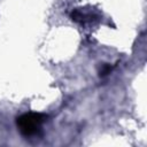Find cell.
I'll use <instances>...</instances> for the list:
<instances>
[{"label": "cell", "mask_w": 147, "mask_h": 147, "mask_svg": "<svg viewBox=\"0 0 147 147\" xmlns=\"http://www.w3.org/2000/svg\"><path fill=\"white\" fill-rule=\"evenodd\" d=\"M46 117V115L40 113H25L16 118V124L23 136L30 137L37 133Z\"/></svg>", "instance_id": "obj_1"}, {"label": "cell", "mask_w": 147, "mask_h": 147, "mask_svg": "<svg viewBox=\"0 0 147 147\" xmlns=\"http://www.w3.org/2000/svg\"><path fill=\"white\" fill-rule=\"evenodd\" d=\"M86 17H87V15L83 14L80 10H77V9L72 10V13H71V18H72L74 21H76V22H79V23L85 22V21L87 20Z\"/></svg>", "instance_id": "obj_2"}, {"label": "cell", "mask_w": 147, "mask_h": 147, "mask_svg": "<svg viewBox=\"0 0 147 147\" xmlns=\"http://www.w3.org/2000/svg\"><path fill=\"white\" fill-rule=\"evenodd\" d=\"M110 71H111V67H110L109 64H105V65L102 67V69L100 70V76H101V77L107 76L108 74H110Z\"/></svg>", "instance_id": "obj_3"}]
</instances>
